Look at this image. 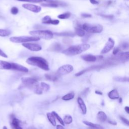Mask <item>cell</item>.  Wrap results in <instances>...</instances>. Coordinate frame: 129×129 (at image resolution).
<instances>
[{
	"label": "cell",
	"instance_id": "5bb4252c",
	"mask_svg": "<svg viewBox=\"0 0 129 129\" xmlns=\"http://www.w3.org/2000/svg\"><path fill=\"white\" fill-rule=\"evenodd\" d=\"M61 50V46L60 44L58 42L53 43L48 48V50L50 51L58 52Z\"/></svg>",
	"mask_w": 129,
	"mask_h": 129
},
{
	"label": "cell",
	"instance_id": "484cf974",
	"mask_svg": "<svg viewBox=\"0 0 129 129\" xmlns=\"http://www.w3.org/2000/svg\"><path fill=\"white\" fill-rule=\"evenodd\" d=\"M45 77L47 80H49L50 81H56L58 78V76L56 75V74H47L45 75Z\"/></svg>",
	"mask_w": 129,
	"mask_h": 129
},
{
	"label": "cell",
	"instance_id": "9a60e30c",
	"mask_svg": "<svg viewBox=\"0 0 129 129\" xmlns=\"http://www.w3.org/2000/svg\"><path fill=\"white\" fill-rule=\"evenodd\" d=\"M81 57L84 60L88 62H94L97 59V57L95 56L88 54L82 55L81 56Z\"/></svg>",
	"mask_w": 129,
	"mask_h": 129
},
{
	"label": "cell",
	"instance_id": "ffe728a7",
	"mask_svg": "<svg viewBox=\"0 0 129 129\" xmlns=\"http://www.w3.org/2000/svg\"><path fill=\"white\" fill-rule=\"evenodd\" d=\"M55 35L59 36H67V37H73L75 35V34L71 31L69 32H55L54 33Z\"/></svg>",
	"mask_w": 129,
	"mask_h": 129
},
{
	"label": "cell",
	"instance_id": "83f0119b",
	"mask_svg": "<svg viewBox=\"0 0 129 129\" xmlns=\"http://www.w3.org/2000/svg\"><path fill=\"white\" fill-rule=\"evenodd\" d=\"M11 34V31L9 30L0 29V36L6 37L9 36Z\"/></svg>",
	"mask_w": 129,
	"mask_h": 129
},
{
	"label": "cell",
	"instance_id": "ab89813d",
	"mask_svg": "<svg viewBox=\"0 0 129 129\" xmlns=\"http://www.w3.org/2000/svg\"><path fill=\"white\" fill-rule=\"evenodd\" d=\"M63 42L66 44H70L72 42V40L70 38H64L63 39Z\"/></svg>",
	"mask_w": 129,
	"mask_h": 129
},
{
	"label": "cell",
	"instance_id": "db71d44e",
	"mask_svg": "<svg viewBox=\"0 0 129 129\" xmlns=\"http://www.w3.org/2000/svg\"><path fill=\"white\" fill-rule=\"evenodd\" d=\"M3 129H8V128L6 126H4V127H3Z\"/></svg>",
	"mask_w": 129,
	"mask_h": 129
},
{
	"label": "cell",
	"instance_id": "60d3db41",
	"mask_svg": "<svg viewBox=\"0 0 129 129\" xmlns=\"http://www.w3.org/2000/svg\"><path fill=\"white\" fill-rule=\"evenodd\" d=\"M128 44L127 42H124L121 45V47L122 49H126L128 48Z\"/></svg>",
	"mask_w": 129,
	"mask_h": 129
},
{
	"label": "cell",
	"instance_id": "d6a6232c",
	"mask_svg": "<svg viewBox=\"0 0 129 129\" xmlns=\"http://www.w3.org/2000/svg\"><path fill=\"white\" fill-rule=\"evenodd\" d=\"M59 23V21L58 20H52L51 19H50L48 21L43 22L42 23L46 24H52V25H57Z\"/></svg>",
	"mask_w": 129,
	"mask_h": 129
},
{
	"label": "cell",
	"instance_id": "7402d4cb",
	"mask_svg": "<svg viewBox=\"0 0 129 129\" xmlns=\"http://www.w3.org/2000/svg\"><path fill=\"white\" fill-rule=\"evenodd\" d=\"M97 117L99 120L102 122L106 121L107 118L106 114L103 111H102L98 112V113L97 114Z\"/></svg>",
	"mask_w": 129,
	"mask_h": 129
},
{
	"label": "cell",
	"instance_id": "d4e9b609",
	"mask_svg": "<svg viewBox=\"0 0 129 129\" xmlns=\"http://www.w3.org/2000/svg\"><path fill=\"white\" fill-rule=\"evenodd\" d=\"M75 34L79 36L83 37L85 35V31L80 26H77L75 28Z\"/></svg>",
	"mask_w": 129,
	"mask_h": 129
},
{
	"label": "cell",
	"instance_id": "52a82bcc",
	"mask_svg": "<svg viewBox=\"0 0 129 129\" xmlns=\"http://www.w3.org/2000/svg\"><path fill=\"white\" fill-rule=\"evenodd\" d=\"M74 70V68L70 64H65L59 67L56 73V75L59 77L60 76L64 75L72 72Z\"/></svg>",
	"mask_w": 129,
	"mask_h": 129
},
{
	"label": "cell",
	"instance_id": "7bdbcfd3",
	"mask_svg": "<svg viewBox=\"0 0 129 129\" xmlns=\"http://www.w3.org/2000/svg\"><path fill=\"white\" fill-rule=\"evenodd\" d=\"M81 16L82 17L86 18H90L92 17V15L89 14H82Z\"/></svg>",
	"mask_w": 129,
	"mask_h": 129
},
{
	"label": "cell",
	"instance_id": "7dc6e473",
	"mask_svg": "<svg viewBox=\"0 0 129 129\" xmlns=\"http://www.w3.org/2000/svg\"><path fill=\"white\" fill-rule=\"evenodd\" d=\"M56 129H64V128L61 125H56Z\"/></svg>",
	"mask_w": 129,
	"mask_h": 129
},
{
	"label": "cell",
	"instance_id": "3957f363",
	"mask_svg": "<svg viewBox=\"0 0 129 129\" xmlns=\"http://www.w3.org/2000/svg\"><path fill=\"white\" fill-rule=\"evenodd\" d=\"M29 34L32 36L37 37L44 39L49 40L52 38L53 34L49 30H34L29 32Z\"/></svg>",
	"mask_w": 129,
	"mask_h": 129
},
{
	"label": "cell",
	"instance_id": "d6986e66",
	"mask_svg": "<svg viewBox=\"0 0 129 129\" xmlns=\"http://www.w3.org/2000/svg\"><path fill=\"white\" fill-rule=\"evenodd\" d=\"M11 62L0 60V69L11 70Z\"/></svg>",
	"mask_w": 129,
	"mask_h": 129
},
{
	"label": "cell",
	"instance_id": "4316f807",
	"mask_svg": "<svg viewBox=\"0 0 129 129\" xmlns=\"http://www.w3.org/2000/svg\"><path fill=\"white\" fill-rule=\"evenodd\" d=\"M74 96H75V93L74 92H70L64 95L63 97H62L61 99L64 101H68L73 99L74 98Z\"/></svg>",
	"mask_w": 129,
	"mask_h": 129
},
{
	"label": "cell",
	"instance_id": "8992f818",
	"mask_svg": "<svg viewBox=\"0 0 129 129\" xmlns=\"http://www.w3.org/2000/svg\"><path fill=\"white\" fill-rule=\"evenodd\" d=\"M40 40V38L34 36H14L11 37L10 38V40L14 43H26L30 41H38Z\"/></svg>",
	"mask_w": 129,
	"mask_h": 129
},
{
	"label": "cell",
	"instance_id": "f6af8a7d",
	"mask_svg": "<svg viewBox=\"0 0 129 129\" xmlns=\"http://www.w3.org/2000/svg\"><path fill=\"white\" fill-rule=\"evenodd\" d=\"M90 2L92 4H94V5H96V4H98L99 2L96 0H89Z\"/></svg>",
	"mask_w": 129,
	"mask_h": 129
},
{
	"label": "cell",
	"instance_id": "74e56055",
	"mask_svg": "<svg viewBox=\"0 0 129 129\" xmlns=\"http://www.w3.org/2000/svg\"><path fill=\"white\" fill-rule=\"evenodd\" d=\"M100 16L102 17L105 18H107V19H112L113 18V16L112 15H104V14H101L100 15Z\"/></svg>",
	"mask_w": 129,
	"mask_h": 129
},
{
	"label": "cell",
	"instance_id": "681fc988",
	"mask_svg": "<svg viewBox=\"0 0 129 129\" xmlns=\"http://www.w3.org/2000/svg\"><path fill=\"white\" fill-rule=\"evenodd\" d=\"M95 93L97 94H99V95H102V93L101 92H100L98 91H95Z\"/></svg>",
	"mask_w": 129,
	"mask_h": 129
},
{
	"label": "cell",
	"instance_id": "f35d334b",
	"mask_svg": "<svg viewBox=\"0 0 129 129\" xmlns=\"http://www.w3.org/2000/svg\"><path fill=\"white\" fill-rule=\"evenodd\" d=\"M120 51V48L119 47H115L113 49L112 53L113 55H116L117 54L119 53Z\"/></svg>",
	"mask_w": 129,
	"mask_h": 129
},
{
	"label": "cell",
	"instance_id": "277c9868",
	"mask_svg": "<svg viewBox=\"0 0 129 129\" xmlns=\"http://www.w3.org/2000/svg\"><path fill=\"white\" fill-rule=\"evenodd\" d=\"M21 81L24 86L33 89L34 91L40 86L37 80L33 78L23 77L21 78Z\"/></svg>",
	"mask_w": 129,
	"mask_h": 129
},
{
	"label": "cell",
	"instance_id": "8d00e7d4",
	"mask_svg": "<svg viewBox=\"0 0 129 129\" xmlns=\"http://www.w3.org/2000/svg\"><path fill=\"white\" fill-rule=\"evenodd\" d=\"M120 119H121V120L124 124H125L127 125H128V124H129V122H128V120L126 118H124V117H122V116H120Z\"/></svg>",
	"mask_w": 129,
	"mask_h": 129
},
{
	"label": "cell",
	"instance_id": "1f68e13d",
	"mask_svg": "<svg viewBox=\"0 0 129 129\" xmlns=\"http://www.w3.org/2000/svg\"><path fill=\"white\" fill-rule=\"evenodd\" d=\"M40 86L42 88L43 91L46 92L50 89V86L48 84L44 83V82H41Z\"/></svg>",
	"mask_w": 129,
	"mask_h": 129
},
{
	"label": "cell",
	"instance_id": "7a4b0ae2",
	"mask_svg": "<svg viewBox=\"0 0 129 129\" xmlns=\"http://www.w3.org/2000/svg\"><path fill=\"white\" fill-rule=\"evenodd\" d=\"M26 62L32 66L37 67L43 70L49 71V68L48 62L43 57L39 56H31L26 60Z\"/></svg>",
	"mask_w": 129,
	"mask_h": 129
},
{
	"label": "cell",
	"instance_id": "b9f144b4",
	"mask_svg": "<svg viewBox=\"0 0 129 129\" xmlns=\"http://www.w3.org/2000/svg\"><path fill=\"white\" fill-rule=\"evenodd\" d=\"M0 56L5 57V58H7L8 57V55L2 50L0 49Z\"/></svg>",
	"mask_w": 129,
	"mask_h": 129
},
{
	"label": "cell",
	"instance_id": "f5cc1de1",
	"mask_svg": "<svg viewBox=\"0 0 129 129\" xmlns=\"http://www.w3.org/2000/svg\"><path fill=\"white\" fill-rule=\"evenodd\" d=\"M121 102H122V98H119V103H121Z\"/></svg>",
	"mask_w": 129,
	"mask_h": 129
},
{
	"label": "cell",
	"instance_id": "e575fe53",
	"mask_svg": "<svg viewBox=\"0 0 129 129\" xmlns=\"http://www.w3.org/2000/svg\"><path fill=\"white\" fill-rule=\"evenodd\" d=\"M42 6L46 7H50V8H56L58 6L56 5H55L54 4L49 3H45L44 4H41Z\"/></svg>",
	"mask_w": 129,
	"mask_h": 129
},
{
	"label": "cell",
	"instance_id": "9c48e42d",
	"mask_svg": "<svg viewBox=\"0 0 129 129\" xmlns=\"http://www.w3.org/2000/svg\"><path fill=\"white\" fill-rule=\"evenodd\" d=\"M22 45L28 49L33 51H38L42 49V47L39 44L32 43H23Z\"/></svg>",
	"mask_w": 129,
	"mask_h": 129
},
{
	"label": "cell",
	"instance_id": "ba28073f",
	"mask_svg": "<svg viewBox=\"0 0 129 129\" xmlns=\"http://www.w3.org/2000/svg\"><path fill=\"white\" fill-rule=\"evenodd\" d=\"M114 41L111 38H109L107 42L105 44L103 48L102 49L101 51V54H104L110 51L113 47L114 45Z\"/></svg>",
	"mask_w": 129,
	"mask_h": 129
},
{
	"label": "cell",
	"instance_id": "603a6c76",
	"mask_svg": "<svg viewBox=\"0 0 129 129\" xmlns=\"http://www.w3.org/2000/svg\"><path fill=\"white\" fill-rule=\"evenodd\" d=\"M45 2L46 3L54 4L55 5H56L57 6H59L64 7V6H66L67 5V4L66 3L58 1V0H46Z\"/></svg>",
	"mask_w": 129,
	"mask_h": 129
},
{
	"label": "cell",
	"instance_id": "ee69618b",
	"mask_svg": "<svg viewBox=\"0 0 129 129\" xmlns=\"http://www.w3.org/2000/svg\"><path fill=\"white\" fill-rule=\"evenodd\" d=\"M46 0H29V2L31 3H40L42 2H45Z\"/></svg>",
	"mask_w": 129,
	"mask_h": 129
},
{
	"label": "cell",
	"instance_id": "f907efd6",
	"mask_svg": "<svg viewBox=\"0 0 129 129\" xmlns=\"http://www.w3.org/2000/svg\"><path fill=\"white\" fill-rule=\"evenodd\" d=\"M17 1H21V2H29V0H17Z\"/></svg>",
	"mask_w": 129,
	"mask_h": 129
},
{
	"label": "cell",
	"instance_id": "4dcf8cb0",
	"mask_svg": "<svg viewBox=\"0 0 129 129\" xmlns=\"http://www.w3.org/2000/svg\"><path fill=\"white\" fill-rule=\"evenodd\" d=\"M63 123L64 124L66 123L67 124H70L73 121V118H72V117L70 115H66L64 118H63Z\"/></svg>",
	"mask_w": 129,
	"mask_h": 129
},
{
	"label": "cell",
	"instance_id": "2e32d148",
	"mask_svg": "<svg viewBox=\"0 0 129 129\" xmlns=\"http://www.w3.org/2000/svg\"><path fill=\"white\" fill-rule=\"evenodd\" d=\"M77 101H78V103L79 104V107L81 110V112L82 114H85L87 112V108L83 100L82 99V98L79 97L78 98Z\"/></svg>",
	"mask_w": 129,
	"mask_h": 129
},
{
	"label": "cell",
	"instance_id": "7c38bea8",
	"mask_svg": "<svg viewBox=\"0 0 129 129\" xmlns=\"http://www.w3.org/2000/svg\"><path fill=\"white\" fill-rule=\"evenodd\" d=\"M128 51L122 52L118 53L117 56H115V57L116 58L118 62H125L128 60Z\"/></svg>",
	"mask_w": 129,
	"mask_h": 129
},
{
	"label": "cell",
	"instance_id": "6da1fadb",
	"mask_svg": "<svg viewBox=\"0 0 129 129\" xmlns=\"http://www.w3.org/2000/svg\"><path fill=\"white\" fill-rule=\"evenodd\" d=\"M90 45L87 43H82L71 46L63 50L62 53L68 56H74L82 53L90 48Z\"/></svg>",
	"mask_w": 129,
	"mask_h": 129
},
{
	"label": "cell",
	"instance_id": "cb8c5ba5",
	"mask_svg": "<svg viewBox=\"0 0 129 129\" xmlns=\"http://www.w3.org/2000/svg\"><path fill=\"white\" fill-rule=\"evenodd\" d=\"M46 115L48 120L52 124V125L54 126H56V121H55L54 116L53 115V114L51 113L48 112V113H47Z\"/></svg>",
	"mask_w": 129,
	"mask_h": 129
},
{
	"label": "cell",
	"instance_id": "8fae6325",
	"mask_svg": "<svg viewBox=\"0 0 129 129\" xmlns=\"http://www.w3.org/2000/svg\"><path fill=\"white\" fill-rule=\"evenodd\" d=\"M11 70H15L19 72H25V73H27L29 71L28 69L27 68L18 63L11 62Z\"/></svg>",
	"mask_w": 129,
	"mask_h": 129
},
{
	"label": "cell",
	"instance_id": "44dd1931",
	"mask_svg": "<svg viewBox=\"0 0 129 129\" xmlns=\"http://www.w3.org/2000/svg\"><path fill=\"white\" fill-rule=\"evenodd\" d=\"M83 122L84 124H85L86 125H87L92 128H95V129H103L102 126H101L100 125L98 124L94 123L89 122L88 121H83Z\"/></svg>",
	"mask_w": 129,
	"mask_h": 129
},
{
	"label": "cell",
	"instance_id": "e0dca14e",
	"mask_svg": "<svg viewBox=\"0 0 129 129\" xmlns=\"http://www.w3.org/2000/svg\"><path fill=\"white\" fill-rule=\"evenodd\" d=\"M11 125L13 129H23L20 125V120L15 117L14 116L12 117V121L11 122Z\"/></svg>",
	"mask_w": 129,
	"mask_h": 129
},
{
	"label": "cell",
	"instance_id": "5b68a950",
	"mask_svg": "<svg viewBox=\"0 0 129 129\" xmlns=\"http://www.w3.org/2000/svg\"><path fill=\"white\" fill-rule=\"evenodd\" d=\"M82 29L88 32L92 33H99L103 30V26L100 24H90L84 23L82 26Z\"/></svg>",
	"mask_w": 129,
	"mask_h": 129
},
{
	"label": "cell",
	"instance_id": "4fadbf2b",
	"mask_svg": "<svg viewBox=\"0 0 129 129\" xmlns=\"http://www.w3.org/2000/svg\"><path fill=\"white\" fill-rule=\"evenodd\" d=\"M101 68H102V66H91V67H90L89 68H86V69H85L84 70H83L80 71L79 72H78L77 74H76L75 76H77V77H78V76H80L83 75V74H84L86 72L93 71V70H99V69H101Z\"/></svg>",
	"mask_w": 129,
	"mask_h": 129
},
{
	"label": "cell",
	"instance_id": "ac0fdd59",
	"mask_svg": "<svg viewBox=\"0 0 129 129\" xmlns=\"http://www.w3.org/2000/svg\"><path fill=\"white\" fill-rule=\"evenodd\" d=\"M108 96L111 99H116L119 98V93L116 89H113L110 91L108 93Z\"/></svg>",
	"mask_w": 129,
	"mask_h": 129
},
{
	"label": "cell",
	"instance_id": "c3c4849f",
	"mask_svg": "<svg viewBox=\"0 0 129 129\" xmlns=\"http://www.w3.org/2000/svg\"><path fill=\"white\" fill-rule=\"evenodd\" d=\"M124 110H125V111H126V112L127 113H129V107L125 106L124 107Z\"/></svg>",
	"mask_w": 129,
	"mask_h": 129
},
{
	"label": "cell",
	"instance_id": "bcb514c9",
	"mask_svg": "<svg viewBox=\"0 0 129 129\" xmlns=\"http://www.w3.org/2000/svg\"><path fill=\"white\" fill-rule=\"evenodd\" d=\"M108 123L111 124H113V125H116L117 124V123L115 121H111V120H108Z\"/></svg>",
	"mask_w": 129,
	"mask_h": 129
},
{
	"label": "cell",
	"instance_id": "d590c367",
	"mask_svg": "<svg viewBox=\"0 0 129 129\" xmlns=\"http://www.w3.org/2000/svg\"><path fill=\"white\" fill-rule=\"evenodd\" d=\"M19 12L18 9L16 7H13L11 9V13L13 15H17Z\"/></svg>",
	"mask_w": 129,
	"mask_h": 129
},
{
	"label": "cell",
	"instance_id": "f546056e",
	"mask_svg": "<svg viewBox=\"0 0 129 129\" xmlns=\"http://www.w3.org/2000/svg\"><path fill=\"white\" fill-rule=\"evenodd\" d=\"M71 16V13L70 12H66L61 14H59L58 15L57 17L60 19H67L69 18Z\"/></svg>",
	"mask_w": 129,
	"mask_h": 129
},
{
	"label": "cell",
	"instance_id": "816d5d0a",
	"mask_svg": "<svg viewBox=\"0 0 129 129\" xmlns=\"http://www.w3.org/2000/svg\"><path fill=\"white\" fill-rule=\"evenodd\" d=\"M28 129H36V128H35L34 127H33V126H31V127H29Z\"/></svg>",
	"mask_w": 129,
	"mask_h": 129
},
{
	"label": "cell",
	"instance_id": "836d02e7",
	"mask_svg": "<svg viewBox=\"0 0 129 129\" xmlns=\"http://www.w3.org/2000/svg\"><path fill=\"white\" fill-rule=\"evenodd\" d=\"M51 113L53 114V115L54 116V117H55L57 119V120L58 121V122L60 123V124L61 125H64V123H63V120L60 118V117L58 115L57 113H56L55 111H52L51 112Z\"/></svg>",
	"mask_w": 129,
	"mask_h": 129
},
{
	"label": "cell",
	"instance_id": "30bf717a",
	"mask_svg": "<svg viewBox=\"0 0 129 129\" xmlns=\"http://www.w3.org/2000/svg\"><path fill=\"white\" fill-rule=\"evenodd\" d=\"M23 8L27 9L30 11L33 12L34 13H38L41 11V8L40 6H36L35 5L31 4H24L22 5Z\"/></svg>",
	"mask_w": 129,
	"mask_h": 129
},
{
	"label": "cell",
	"instance_id": "f1b7e54d",
	"mask_svg": "<svg viewBox=\"0 0 129 129\" xmlns=\"http://www.w3.org/2000/svg\"><path fill=\"white\" fill-rule=\"evenodd\" d=\"M113 80L117 82H128L129 78L128 77H113Z\"/></svg>",
	"mask_w": 129,
	"mask_h": 129
}]
</instances>
